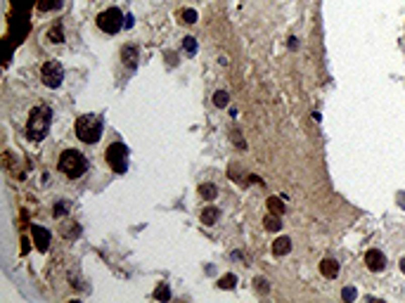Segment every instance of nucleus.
I'll use <instances>...</instances> for the list:
<instances>
[{
	"instance_id": "1",
	"label": "nucleus",
	"mask_w": 405,
	"mask_h": 303,
	"mask_svg": "<svg viewBox=\"0 0 405 303\" xmlns=\"http://www.w3.org/2000/svg\"><path fill=\"white\" fill-rule=\"evenodd\" d=\"M50 124H52V109L45 107V104L33 107L31 114H29V121H26L29 140H33V142L45 140V135L50 133Z\"/></svg>"
},
{
	"instance_id": "2",
	"label": "nucleus",
	"mask_w": 405,
	"mask_h": 303,
	"mask_svg": "<svg viewBox=\"0 0 405 303\" xmlns=\"http://www.w3.org/2000/svg\"><path fill=\"white\" fill-rule=\"evenodd\" d=\"M102 128H104V121H102L100 114H83V116L76 118L74 124V131H76V138L86 145H95V142L102 138Z\"/></svg>"
},
{
	"instance_id": "3",
	"label": "nucleus",
	"mask_w": 405,
	"mask_h": 303,
	"mask_svg": "<svg viewBox=\"0 0 405 303\" xmlns=\"http://www.w3.org/2000/svg\"><path fill=\"white\" fill-rule=\"evenodd\" d=\"M60 171L69 180H76L88 171V159L76 149H64L60 156Z\"/></svg>"
},
{
	"instance_id": "4",
	"label": "nucleus",
	"mask_w": 405,
	"mask_h": 303,
	"mask_svg": "<svg viewBox=\"0 0 405 303\" xmlns=\"http://www.w3.org/2000/svg\"><path fill=\"white\" fill-rule=\"evenodd\" d=\"M104 156H107V163H109V168L114 173L124 175L128 171V156H131V152H128V147L124 142H111L107 147V152H104Z\"/></svg>"
},
{
	"instance_id": "5",
	"label": "nucleus",
	"mask_w": 405,
	"mask_h": 303,
	"mask_svg": "<svg viewBox=\"0 0 405 303\" xmlns=\"http://www.w3.org/2000/svg\"><path fill=\"white\" fill-rule=\"evenodd\" d=\"M124 24H126V17L121 15V10L119 8H109V10H104V12L97 15V26H100V31L109 33V36L121 31Z\"/></svg>"
},
{
	"instance_id": "6",
	"label": "nucleus",
	"mask_w": 405,
	"mask_h": 303,
	"mask_svg": "<svg viewBox=\"0 0 405 303\" xmlns=\"http://www.w3.org/2000/svg\"><path fill=\"white\" fill-rule=\"evenodd\" d=\"M40 81L47 88H60L64 81V67L60 62H45L40 69Z\"/></svg>"
},
{
	"instance_id": "7",
	"label": "nucleus",
	"mask_w": 405,
	"mask_h": 303,
	"mask_svg": "<svg viewBox=\"0 0 405 303\" xmlns=\"http://www.w3.org/2000/svg\"><path fill=\"white\" fill-rule=\"evenodd\" d=\"M31 237H33V244H36V249H38L40 254H45V251L50 249V232H47V227L33 225V227H31Z\"/></svg>"
},
{
	"instance_id": "8",
	"label": "nucleus",
	"mask_w": 405,
	"mask_h": 303,
	"mask_svg": "<svg viewBox=\"0 0 405 303\" xmlns=\"http://www.w3.org/2000/svg\"><path fill=\"white\" fill-rule=\"evenodd\" d=\"M365 265L372 272H382L384 268H386V256H384L379 249H370L365 254Z\"/></svg>"
},
{
	"instance_id": "9",
	"label": "nucleus",
	"mask_w": 405,
	"mask_h": 303,
	"mask_svg": "<svg viewBox=\"0 0 405 303\" xmlns=\"http://www.w3.org/2000/svg\"><path fill=\"white\" fill-rule=\"evenodd\" d=\"M10 26H12V38L17 43H22L26 38V33H29V19H26V15H17Z\"/></svg>"
},
{
	"instance_id": "10",
	"label": "nucleus",
	"mask_w": 405,
	"mask_h": 303,
	"mask_svg": "<svg viewBox=\"0 0 405 303\" xmlns=\"http://www.w3.org/2000/svg\"><path fill=\"white\" fill-rule=\"evenodd\" d=\"M320 272H322L327 280H334L336 275H339V263H336L334 258H322V261H320Z\"/></svg>"
},
{
	"instance_id": "11",
	"label": "nucleus",
	"mask_w": 405,
	"mask_h": 303,
	"mask_svg": "<svg viewBox=\"0 0 405 303\" xmlns=\"http://www.w3.org/2000/svg\"><path fill=\"white\" fill-rule=\"evenodd\" d=\"M121 59H124V64L128 67V69H135V67H138V47L124 45V50H121Z\"/></svg>"
},
{
	"instance_id": "12",
	"label": "nucleus",
	"mask_w": 405,
	"mask_h": 303,
	"mask_svg": "<svg viewBox=\"0 0 405 303\" xmlns=\"http://www.w3.org/2000/svg\"><path fill=\"white\" fill-rule=\"evenodd\" d=\"M289 251H292V239H289V237H280V239H275V244H273L275 256H287Z\"/></svg>"
},
{
	"instance_id": "13",
	"label": "nucleus",
	"mask_w": 405,
	"mask_h": 303,
	"mask_svg": "<svg viewBox=\"0 0 405 303\" xmlns=\"http://www.w3.org/2000/svg\"><path fill=\"white\" fill-rule=\"evenodd\" d=\"M220 218V209H216V206H206V209L202 211V223L204 225H213V223H218Z\"/></svg>"
},
{
	"instance_id": "14",
	"label": "nucleus",
	"mask_w": 405,
	"mask_h": 303,
	"mask_svg": "<svg viewBox=\"0 0 405 303\" xmlns=\"http://www.w3.org/2000/svg\"><path fill=\"white\" fill-rule=\"evenodd\" d=\"M199 195H202L204 199L213 202V199L218 197V187L213 185V183H202V185H199Z\"/></svg>"
},
{
	"instance_id": "15",
	"label": "nucleus",
	"mask_w": 405,
	"mask_h": 303,
	"mask_svg": "<svg viewBox=\"0 0 405 303\" xmlns=\"http://www.w3.org/2000/svg\"><path fill=\"white\" fill-rule=\"evenodd\" d=\"M263 227L265 230H270V232H277V230L282 227L280 216H277V213H268V216L263 218Z\"/></svg>"
},
{
	"instance_id": "16",
	"label": "nucleus",
	"mask_w": 405,
	"mask_h": 303,
	"mask_svg": "<svg viewBox=\"0 0 405 303\" xmlns=\"http://www.w3.org/2000/svg\"><path fill=\"white\" fill-rule=\"evenodd\" d=\"M60 232H62V237H67V239H78V237H81V225H78V223H69V225H64Z\"/></svg>"
},
{
	"instance_id": "17",
	"label": "nucleus",
	"mask_w": 405,
	"mask_h": 303,
	"mask_svg": "<svg viewBox=\"0 0 405 303\" xmlns=\"http://www.w3.org/2000/svg\"><path fill=\"white\" fill-rule=\"evenodd\" d=\"M268 209H270V213H277V216H282L284 213V202H282L280 197H268Z\"/></svg>"
},
{
	"instance_id": "18",
	"label": "nucleus",
	"mask_w": 405,
	"mask_h": 303,
	"mask_svg": "<svg viewBox=\"0 0 405 303\" xmlns=\"http://www.w3.org/2000/svg\"><path fill=\"white\" fill-rule=\"evenodd\" d=\"M213 104L218 109H225L227 104H230V95H227V90H216L213 93Z\"/></svg>"
},
{
	"instance_id": "19",
	"label": "nucleus",
	"mask_w": 405,
	"mask_h": 303,
	"mask_svg": "<svg viewBox=\"0 0 405 303\" xmlns=\"http://www.w3.org/2000/svg\"><path fill=\"white\" fill-rule=\"evenodd\" d=\"M235 287H237V275H233V272H227L225 277L218 280V289H223V291L225 289H235Z\"/></svg>"
},
{
	"instance_id": "20",
	"label": "nucleus",
	"mask_w": 405,
	"mask_h": 303,
	"mask_svg": "<svg viewBox=\"0 0 405 303\" xmlns=\"http://www.w3.org/2000/svg\"><path fill=\"white\" fill-rule=\"evenodd\" d=\"M183 50H185L190 57H192V54H197L199 45H197V38H195V36H185V38H183Z\"/></svg>"
},
{
	"instance_id": "21",
	"label": "nucleus",
	"mask_w": 405,
	"mask_h": 303,
	"mask_svg": "<svg viewBox=\"0 0 405 303\" xmlns=\"http://www.w3.org/2000/svg\"><path fill=\"white\" fill-rule=\"evenodd\" d=\"M12 5H15V10L19 15H26V12L36 5V0H12Z\"/></svg>"
},
{
	"instance_id": "22",
	"label": "nucleus",
	"mask_w": 405,
	"mask_h": 303,
	"mask_svg": "<svg viewBox=\"0 0 405 303\" xmlns=\"http://www.w3.org/2000/svg\"><path fill=\"white\" fill-rule=\"evenodd\" d=\"M62 0H38V10L40 12H50V10H60Z\"/></svg>"
},
{
	"instance_id": "23",
	"label": "nucleus",
	"mask_w": 405,
	"mask_h": 303,
	"mask_svg": "<svg viewBox=\"0 0 405 303\" xmlns=\"http://www.w3.org/2000/svg\"><path fill=\"white\" fill-rule=\"evenodd\" d=\"M154 298L156 301H171V289H168V284H159V287L154 289Z\"/></svg>"
},
{
	"instance_id": "24",
	"label": "nucleus",
	"mask_w": 405,
	"mask_h": 303,
	"mask_svg": "<svg viewBox=\"0 0 405 303\" xmlns=\"http://www.w3.org/2000/svg\"><path fill=\"white\" fill-rule=\"evenodd\" d=\"M47 38L52 40V43H64V31H62V26H52V29H50V33H47Z\"/></svg>"
},
{
	"instance_id": "25",
	"label": "nucleus",
	"mask_w": 405,
	"mask_h": 303,
	"mask_svg": "<svg viewBox=\"0 0 405 303\" xmlns=\"http://www.w3.org/2000/svg\"><path fill=\"white\" fill-rule=\"evenodd\" d=\"M341 298H343L346 303H353L356 298H358V289H356V287H343Z\"/></svg>"
},
{
	"instance_id": "26",
	"label": "nucleus",
	"mask_w": 405,
	"mask_h": 303,
	"mask_svg": "<svg viewBox=\"0 0 405 303\" xmlns=\"http://www.w3.org/2000/svg\"><path fill=\"white\" fill-rule=\"evenodd\" d=\"M69 213V202H57L55 204V209H52V216L55 218H62Z\"/></svg>"
},
{
	"instance_id": "27",
	"label": "nucleus",
	"mask_w": 405,
	"mask_h": 303,
	"mask_svg": "<svg viewBox=\"0 0 405 303\" xmlns=\"http://www.w3.org/2000/svg\"><path fill=\"white\" fill-rule=\"evenodd\" d=\"M197 17H199V15H197V10H190V8L180 12V19H183L185 24H195V22H197Z\"/></svg>"
},
{
	"instance_id": "28",
	"label": "nucleus",
	"mask_w": 405,
	"mask_h": 303,
	"mask_svg": "<svg viewBox=\"0 0 405 303\" xmlns=\"http://www.w3.org/2000/svg\"><path fill=\"white\" fill-rule=\"evenodd\" d=\"M254 284H256L258 294H268V291H270V284H268V280H265V277H256V280H254Z\"/></svg>"
},
{
	"instance_id": "29",
	"label": "nucleus",
	"mask_w": 405,
	"mask_h": 303,
	"mask_svg": "<svg viewBox=\"0 0 405 303\" xmlns=\"http://www.w3.org/2000/svg\"><path fill=\"white\" fill-rule=\"evenodd\" d=\"M230 138H233V142L237 145V147H242V149H247V140H242V135H240V131H233L230 133Z\"/></svg>"
},
{
	"instance_id": "30",
	"label": "nucleus",
	"mask_w": 405,
	"mask_h": 303,
	"mask_svg": "<svg viewBox=\"0 0 405 303\" xmlns=\"http://www.w3.org/2000/svg\"><path fill=\"white\" fill-rule=\"evenodd\" d=\"M166 64H171V67H178V52H166Z\"/></svg>"
},
{
	"instance_id": "31",
	"label": "nucleus",
	"mask_w": 405,
	"mask_h": 303,
	"mask_svg": "<svg viewBox=\"0 0 405 303\" xmlns=\"http://www.w3.org/2000/svg\"><path fill=\"white\" fill-rule=\"evenodd\" d=\"M396 202H398V206H400V209H405V190H403V192H398Z\"/></svg>"
},
{
	"instance_id": "32",
	"label": "nucleus",
	"mask_w": 405,
	"mask_h": 303,
	"mask_svg": "<svg viewBox=\"0 0 405 303\" xmlns=\"http://www.w3.org/2000/svg\"><path fill=\"white\" fill-rule=\"evenodd\" d=\"M133 24H135V19H133V15L126 17V24H124V29H133Z\"/></svg>"
},
{
	"instance_id": "33",
	"label": "nucleus",
	"mask_w": 405,
	"mask_h": 303,
	"mask_svg": "<svg viewBox=\"0 0 405 303\" xmlns=\"http://www.w3.org/2000/svg\"><path fill=\"white\" fill-rule=\"evenodd\" d=\"M296 47H299V40H296V36H292L289 38V50H296Z\"/></svg>"
},
{
	"instance_id": "34",
	"label": "nucleus",
	"mask_w": 405,
	"mask_h": 303,
	"mask_svg": "<svg viewBox=\"0 0 405 303\" xmlns=\"http://www.w3.org/2000/svg\"><path fill=\"white\" fill-rule=\"evenodd\" d=\"M400 272H403V275H405V258H403V261H400Z\"/></svg>"
}]
</instances>
